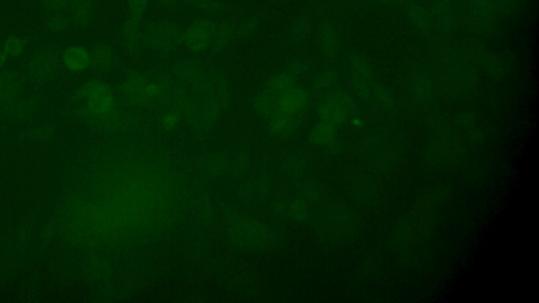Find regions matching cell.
Instances as JSON below:
<instances>
[{
	"label": "cell",
	"mask_w": 539,
	"mask_h": 303,
	"mask_svg": "<svg viewBox=\"0 0 539 303\" xmlns=\"http://www.w3.org/2000/svg\"><path fill=\"white\" fill-rule=\"evenodd\" d=\"M257 111L268 121L273 133H284L305 107V93L286 76H275L266 82L258 95Z\"/></svg>",
	"instance_id": "obj_1"
},
{
	"label": "cell",
	"mask_w": 539,
	"mask_h": 303,
	"mask_svg": "<svg viewBox=\"0 0 539 303\" xmlns=\"http://www.w3.org/2000/svg\"><path fill=\"white\" fill-rule=\"evenodd\" d=\"M80 94L87 109L94 117L104 119L115 112L117 106L115 94L106 82L88 80L82 84Z\"/></svg>",
	"instance_id": "obj_2"
},
{
	"label": "cell",
	"mask_w": 539,
	"mask_h": 303,
	"mask_svg": "<svg viewBox=\"0 0 539 303\" xmlns=\"http://www.w3.org/2000/svg\"><path fill=\"white\" fill-rule=\"evenodd\" d=\"M91 0H47L49 11L58 27L84 25L91 14Z\"/></svg>",
	"instance_id": "obj_3"
},
{
	"label": "cell",
	"mask_w": 539,
	"mask_h": 303,
	"mask_svg": "<svg viewBox=\"0 0 539 303\" xmlns=\"http://www.w3.org/2000/svg\"><path fill=\"white\" fill-rule=\"evenodd\" d=\"M126 96L137 101H150L157 99L163 94V88L159 82L144 76H132L124 84Z\"/></svg>",
	"instance_id": "obj_4"
},
{
	"label": "cell",
	"mask_w": 539,
	"mask_h": 303,
	"mask_svg": "<svg viewBox=\"0 0 539 303\" xmlns=\"http://www.w3.org/2000/svg\"><path fill=\"white\" fill-rule=\"evenodd\" d=\"M216 29L214 23L209 21H197L190 25L183 33V41L192 51L208 49L215 39Z\"/></svg>",
	"instance_id": "obj_5"
},
{
	"label": "cell",
	"mask_w": 539,
	"mask_h": 303,
	"mask_svg": "<svg viewBox=\"0 0 539 303\" xmlns=\"http://www.w3.org/2000/svg\"><path fill=\"white\" fill-rule=\"evenodd\" d=\"M365 153L377 168L390 167L396 159L394 147L391 145L389 136L382 134L371 135L370 139L367 141Z\"/></svg>",
	"instance_id": "obj_6"
},
{
	"label": "cell",
	"mask_w": 539,
	"mask_h": 303,
	"mask_svg": "<svg viewBox=\"0 0 539 303\" xmlns=\"http://www.w3.org/2000/svg\"><path fill=\"white\" fill-rule=\"evenodd\" d=\"M61 62L71 73H82L92 66V54L90 49L84 45H69L63 50Z\"/></svg>",
	"instance_id": "obj_7"
},
{
	"label": "cell",
	"mask_w": 539,
	"mask_h": 303,
	"mask_svg": "<svg viewBox=\"0 0 539 303\" xmlns=\"http://www.w3.org/2000/svg\"><path fill=\"white\" fill-rule=\"evenodd\" d=\"M1 49L9 57H19L25 52L27 43L25 38L19 35H11L3 40Z\"/></svg>",
	"instance_id": "obj_8"
},
{
	"label": "cell",
	"mask_w": 539,
	"mask_h": 303,
	"mask_svg": "<svg viewBox=\"0 0 539 303\" xmlns=\"http://www.w3.org/2000/svg\"><path fill=\"white\" fill-rule=\"evenodd\" d=\"M352 189L355 196L361 202H368L374 194L372 182L365 176H359L355 179Z\"/></svg>",
	"instance_id": "obj_9"
},
{
	"label": "cell",
	"mask_w": 539,
	"mask_h": 303,
	"mask_svg": "<svg viewBox=\"0 0 539 303\" xmlns=\"http://www.w3.org/2000/svg\"><path fill=\"white\" fill-rule=\"evenodd\" d=\"M450 149H451V143L448 137L440 136L439 138L435 139L430 145V156L433 160L441 161L448 156Z\"/></svg>",
	"instance_id": "obj_10"
},
{
	"label": "cell",
	"mask_w": 539,
	"mask_h": 303,
	"mask_svg": "<svg viewBox=\"0 0 539 303\" xmlns=\"http://www.w3.org/2000/svg\"><path fill=\"white\" fill-rule=\"evenodd\" d=\"M91 54H92L93 64L94 62H98L100 64H110L115 58V53L110 45H106V43L96 45L94 49L91 50Z\"/></svg>",
	"instance_id": "obj_11"
},
{
	"label": "cell",
	"mask_w": 539,
	"mask_h": 303,
	"mask_svg": "<svg viewBox=\"0 0 539 303\" xmlns=\"http://www.w3.org/2000/svg\"><path fill=\"white\" fill-rule=\"evenodd\" d=\"M148 7H149V0H126V8L129 12L130 19L135 23H139L145 17Z\"/></svg>",
	"instance_id": "obj_12"
},
{
	"label": "cell",
	"mask_w": 539,
	"mask_h": 303,
	"mask_svg": "<svg viewBox=\"0 0 539 303\" xmlns=\"http://www.w3.org/2000/svg\"><path fill=\"white\" fill-rule=\"evenodd\" d=\"M181 117L176 111H168L161 116V125L165 130H173L179 125Z\"/></svg>",
	"instance_id": "obj_13"
},
{
	"label": "cell",
	"mask_w": 539,
	"mask_h": 303,
	"mask_svg": "<svg viewBox=\"0 0 539 303\" xmlns=\"http://www.w3.org/2000/svg\"><path fill=\"white\" fill-rule=\"evenodd\" d=\"M8 59H9V56L5 54V52L3 49L0 48V69L3 68V66H5V64L8 62Z\"/></svg>",
	"instance_id": "obj_14"
}]
</instances>
